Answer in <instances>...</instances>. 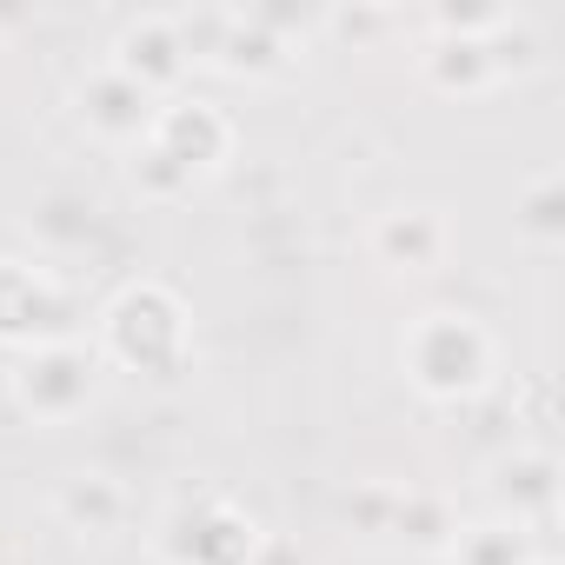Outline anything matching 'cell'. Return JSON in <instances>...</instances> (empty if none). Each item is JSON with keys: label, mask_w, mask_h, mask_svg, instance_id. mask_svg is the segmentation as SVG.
<instances>
[{"label": "cell", "mask_w": 565, "mask_h": 565, "mask_svg": "<svg viewBox=\"0 0 565 565\" xmlns=\"http://www.w3.org/2000/svg\"><path fill=\"white\" fill-rule=\"evenodd\" d=\"M399 373L433 406H472L499 380V340L479 313L433 307L399 333Z\"/></svg>", "instance_id": "1"}, {"label": "cell", "mask_w": 565, "mask_h": 565, "mask_svg": "<svg viewBox=\"0 0 565 565\" xmlns=\"http://www.w3.org/2000/svg\"><path fill=\"white\" fill-rule=\"evenodd\" d=\"M94 353L100 366L140 373V380H180L193 366V313L167 279H134L100 307Z\"/></svg>", "instance_id": "2"}, {"label": "cell", "mask_w": 565, "mask_h": 565, "mask_svg": "<svg viewBox=\"0 0 565 565\" xmlns=\"http://www.w3.org/2000/svg\"><path fill=\"white\" fill-rule=\"evenodd\" d=\"M153 552L160 565H259L266 532L253 512H239L220 492H186L167 505V519L153 525Z\"/></svg>", "instance_id": "3"}, {"label": "cell", "mask_w": 565, "mask_h": 565, "mask_svg": "<svg viewBox=\"0 0 565 565\" xmlns=\"http://www.w3.org/2000/svg\"><path fill=\"white\" fill-rule=\"evenodd\" d=\"M100 380H107V366L87 340H54V347H34V353H14L8 399L34 426H67L100 399Z\"/></svg>", "instance_id": "4"}, {"label": "cell", "mask_w": 565, "mask_h": 565, "mask_svg": "<svg viewBox=\"0 0 565 565\" xmlns=\"http://www.w3.org/2000/svg\"><path fill=\"white\" fill-rule=\"evenodd\" d=\"M81 320H87V307H81V294L67 287L61 273L0 253V347H8V353L81 340Z\"/></svg>", "instance_id": "5"}, {"label": "cell", "mask_w": 565, "mask_h": 565, "mask_svg": "<svg viewBox=\"0 0 565 565\" xmlns=\"http://www.w3.org/2000/svg\"><path fill=\"white\" fill-rule=\"evenodd\" d=\"M147 153H160L180 180H213L226 160H233V147H239V127H233V114L220 107V100H200V94H173V100H160V114H153V127H147V140H140Z\"/></svg>", "instance_id": "6"}, {"label": "cell", "mask_w": 565, "mask_h": 565, "mask_svg": "<svg viewBox=\"0 0 565 565\" xmlns=\"http://www.w3.org/2000/svg\"><path fill=\"white\" fill-rule=\"evenodd\" d=\"M74 114H81V127H87L100 147L134 153V147L147 140V127H153L160 100H153L147 87H134L120 67H94V74L74 87Z\"/></svg>", "instance_id": "7"}, {"label": "cell", "mask_w": 565, "mask_h": 565, "mask_svg": "<svg viewBox=\"0 0 565 565\" xmlns=\"http://www.w3.org/2000/svg\"><path fill=\"white\" fill-rule=\"evenodd\" d=\"M107 67H120L134 87H147L153 100H173L180 87H186V54H180V34H173V14H140V21H127L120 28V41H114V61Z\"/></svg>", "instance_id": "8"}, {"label": "cell", "mask_w": 565, "mask_h": 565, "mask_svg": "<svg viewBox=\"0 0 565 565\" xmlns=\"http://www.w3.org/2000/svg\"><path fill=\"white\" fill-rule=\"evenodd\" d=\"M492 512L539 532L558 519V459L545 446H512L499 466H492Z\"/></svg>", "instance_id": "9"}, {"label": "cell", "mask_w": 565, "mask_h": 565, "mask_svg": "<svg viewBox=\"0 0 565 565\" xmlns=\"http://www.w3.org/2000/svg\"><path fill=\"white\" fill-rule=\"evenodd\" d=\"M366 246L386 273H433L452 253V226H446L439 206H393V213L373 220Z\"/></svg>", "instance_id": "10"}, {"label": "cell", "mask_w": 565, "mask_h": 565, "mask_svg": "<svg viewBox=\"0 0 565 565\" xmlns=\"http://www.w3.org/2000/svg\"><path fill=\"white\" fill-rule=\"evenodd\" d=\"M287 61H294V41H287V34H273V28L253 21V14H233V28H226L213 67L233 74V81H273V74H287Z\"/></svg>", "instance_id": "11"}, {"label": "cell", "mask_w": 565, "mask_h": 565, "mask_svg": "<svg viewBox=\"0 0 565 565\" xmlns=\"http://www.w3.org/2000/svg\"><path fill=\"white\" fill-rule=\"evenodd\" d=\"M54 512H61V525L100 539V532H120V519H127V492H120L114 472H67L61 492H54Z\"/></svg>", "instance_id": "12"}, {"label": "cell", "mask_w": 565, "mask_h": 565, "mask_svg": "<svg viewBox=\"0 0 565 565\" xmlns=\"http://www.w3.org/2000/svg\"><path fill=\"white\" fill-rule=\"evenodd\" d=\"M452 532H459V512H452L439 492H393L386 539H399V545H413V552H426V558H446Z\"/></svg>", "instance_id": "13"}, {"label": "cell", "mask_w": 565, "mask_h": 565, "mask_svg": "<svg viewBox=\"0 0 565 565\" xmlns=\"http://www.w3.org/2000/svg\"><path fill=\"white\" fill-rule=\"evenodd\" d=\"M539 558V545H532V532L525 525H512V519H472V525H459L452 532V545H446V565H532Z\"/></svg>", "instance_id": "14"}, {"label": "cell", "mask_w": 565, "mask_h": 565, "mask_svg": "<svg viewBox=\"0 0 565 565\" xmlns=\"http://www.w3.org/2000/svg\"><path fill=\"white\" fill-rule=\"evenodd\" d=\"M512 220H519V233H525L532 246H558V239H565V180H558V173H539V180L519 193Z\"/></svg>", "instance_id": "15"}, {"label": "cell", "mask_w": 565, "mask_h": 565, "mask_svg": "<svg viewBox=\"0 0 565 565\" xmlns=\"http://www.w3.org/2000/svg\"><path fill=\"white\" fill-rule=\"evenodd\" d=\"M233 14H239V8H186V14H173V34H180L186 67H213V61H220V41H226Z\"/></svg>", "instance_id": "16"}, {"label": "cell", "mask_w": 565, "mask_h": 565, "mask_svg": "<svg viewBox=\"0 0 565 565\" xmlns=\"http://www.w3.org/2000/svg\"><path fill=\"white\" fill-rule=\"evenodd\" d=\"M512 21V8H499V0H486V8H459V0H439L433 8V41H486Z\"/></svg>", "instance_id": "17"}, {"label": "cell", "mask_w": 565, "mask_h": 565, "mask_svg": "<svg viewBox=\"0 0 565 565\" xmlns=\"http://www.w3.org/2000/svg\"><path fill=\"white\" fill-rule=\"evenodd\" d=\"M532 565H552V558H545V552H539V558H532Z\"/></svg>", "instance_id": "18"}]
</instances>
